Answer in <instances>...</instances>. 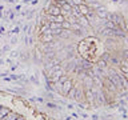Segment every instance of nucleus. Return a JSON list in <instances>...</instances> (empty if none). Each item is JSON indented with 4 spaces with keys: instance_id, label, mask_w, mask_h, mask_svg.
Wrapping results in <instances>:
<instances>
[{
    "instance_id": "f257e3e1",
    "label": "nucleus",
    "mask_w": 128,
    "mask_h": 120,
    "mask_svg": "<svg viewBox=\"0 0 128 120\" xmlns=\"http://www.w3.org/2000/svg\"><path fill=\"white\" fill-rule=\"evenodd\" d=\"M108 11L107 10V7H104V6H102V7H99L98 10H95V15L98 16L99 19H102V20H104L107 18V15H108Z\"/></svg>"
},
{
    "instance_id": "f03ea898",
    "label": "nucleus",
    "mask_w": 128,
    "mask_h": 120,
    "mask_svg": "<svg viewBox=\"0 0 128 120\" xmlns=\"http://www.w3.org/2000/svg\"><path fill=\"white\" fill-rule=\"evenodd\" d=\"M119 71L122 74H128V63L126 60H122V63L119 64Z\"/></svg>"
},
{
    "instance_id": "7ed1b4c3",
    "label": "nucleus",
    "mask_w": 128,
    "mask_h": 120,
    "mask_svg": "<svg viewBox=\"0 0 128 120\" xmlns=\"http://www.w3.org/2000/svg\"><path fill=\"white\" fill-rule=\"evenodd\" d=\"M100 59L104 60L106 63H108V62H110V59H111V54H110L108 51H106V52H104V54L102 55V58H100Z\"/></svg>"
},
{
    "instance_id": "20e7f679",
    "label": "nucleus",
    "mask_w": 128,
    "mask_h": 120,
    "mask_svg": "<svg viewBox=\"0 0 128 120\" xmlns=\"http://www.w3.org/2000/svg\"><path fill=\"white\" fill-rule=\"evenodd\" d=\"M110 63H112L114 66H118V67H119V64L122 63V60H120V59H118V58H115V56H114L112 59H110Z\"/></svg>"
},
{
    "instance_id": "39448f33",
    "label": "nucleus",
    "mask_w": 128,
    "mask_h": 120,
    "mask_svg": "<svg viewBox=\"0 0 128 120\" xmlns=\"http://www.w3.org/2000/svg\"><path fill=\"white\" fill-rule=\"evenodd\" d=\"M126 31H128V22H126ZM128 34V32H127Z\"/></svg>"
},
{
    "instance_id": "423d86ee",
    "label": "nucleus",
    "mask_w": 128,
    "mask_h": 120,
    "mask_svg": "<svg viewBox=\"0 0 128 120\" xmlns=\"http://www.w3.org/2000/svg\"><path fill=\"white\" fill-rule=\"evenodd\" d=\"M123 75H124V78H126V79L128 80V74H123Z\"/></svg>"
}]
</instances>
